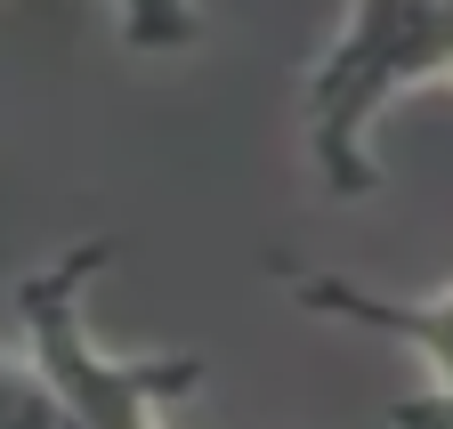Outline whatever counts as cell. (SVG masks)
Here are the masks:
<instances>
[{
    "mask_svg": "<svg viewBox=\"0 0 453 429\" xmlns=\"http://www.w3.org/2000/svg\"><path fill=\"white\" fill-rule=\"evenodd\" d=\"M421 81H453V0H349V25L332 33L300 89L308 163L332 195L365 203L380 187L372 122Z\"/></svg>",
    "mask_w": 453,
    "mask_h": 429,
    "instance_id": "cell-1",
    "label": "cell"
},
{
    "mask_svg": "<svg viewBox=\"0 0 453 429\" xmlns=\"http://www.w3.org/2000/svg\"><path fill=\"white\" fill-rule=\"evenodd\" d=\"M113 243L81 235L73 251L41 259L17 284V325H25V364L41 372V389L57 405V421H89V429H146L179 397L203 389V356H122L89 333V284L105 276Z\"/></svg>",
    "mask_w": 453,
    "mask_h": 429,
    "instance_id": "cell-2",
    "label": "cell"
},
{
    "mask_svg": "<svg viewBox=\"0 0 453 429\" xmlns=\"http://www.w3.org/2000/svg\"><path fill=\"white\" fill-rule=\"evenodd\" d=\"M275 276H283V292H292L308 316H332V325H357V333H380L396 349H413L429 364V381H437V397L421 413H453V292H437V300H388V292H365L349 276L292 267V259H275Z\"/></svg>",
    "mask_w": 453,
    "mask_h": 429,
    "instance_id": "cell-3",
    "label": "cell"
},
{
    "mask_svg": "<svg viewBox=\"0 0 453 429\" xmlns=\"http://www.w3.org/2000/svg\"><path fill=\"white\" fill-rule=\"evenodd\" d=\"M113 25L138 57H179L203 41V9L195 0H113Z\"/></svg>",
    "mask_w": 453,
    "mask_h": 429,
    "instance_id": "cell-4",
    "label": "cell"
},
{
    "mask_svg": "<svg viewBox=\"0 0 453 429\" xmlns=\"http://www.w3.org/2000/svg\"><path fill=\"white\" fill-rule=\"evenodd\" d=\"M33 421H57L41 372H33L25 356H0V429H33Z\"/></svg>",
    "mask_w": 453,
    "mask_h": 429,
    "instance_id": "cell-5",
    "label": "cell"
}]
</instances>
